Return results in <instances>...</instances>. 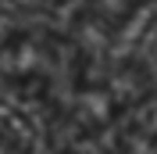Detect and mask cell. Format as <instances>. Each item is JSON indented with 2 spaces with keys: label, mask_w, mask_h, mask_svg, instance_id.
Returning <instances> with one entry per match:
<instances>
[{
  "label": "cell",
  "mask_w": 157,
  "mask_h": 154,
  "mask_svg": "<svg viewBox=\"0 0 157 154\" xmlns=\"http://www.w3.org/2000/svg\"><path fill=\"white\" fill-rule=\"evenodd\" d=\"M82 90V58L71 39L50 29H14L0 36V97L11 104L64 115Z\"/></svg>",
  "instance_id": "6da1fadb"
},
{
  "label": "cell",
  "mask_w": 157,
  "mask_h": 154,
  "mask_svg": "<svg viewBox=\"0 0 157 154\" xmlns=\"http://www.w3.org/2000/svg\"><path fill=\"white\" fill-rule=\"evenodd\" d=\"M0 154H36L29 115L7 97H0Z\"/></svg>",
  "instance_id": "7a4b0ae2"
}]
</instances>
